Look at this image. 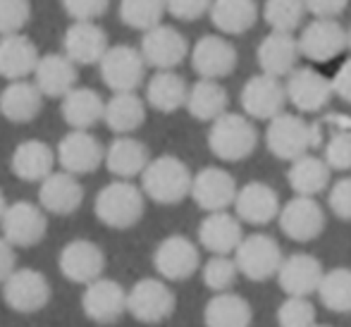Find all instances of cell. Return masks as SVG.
I'll list each match as a JSON object with an SVG mask.
<instances>
[{
    "mask_svg": "<svg viewBox=\"0 0 351 327\" xmlns=\"http://www.w3.org/2000/svg\"><path fill=\"white\" fill-rule=\"evenodd\" d=\"M323 160L328 162L330 170H337V172L351 170V134L349 132H337L330 136V141L325 143Z\"/></svg>",
    "mask_w": 351,
    "mask_h": 327,
    "instance_id": "f6af8a7d",
    "label": "cell"
},
{
    "mask_svg": "<svg viewBox=\"0 0 351 327\" xmlns=\"http://www.w3.org/2000/svg\"><path fill=\"white\" fill-rule=\"evenodd\" d=\"M3 237L14 249H29L43 241L48 232V213L32 201H14L0 220Z\"/></svg>",
    "mask_w": 351,
    "mask_h": 327,
    "instance_id": "ba28073f",
    "label": "cell"
},
{
    "mask_svg": "<svg viewBox=\"0 0 351 327\" xmlns=\"http://www.w3.org/2000/svg\"><path fill=\"white\" fill-rule=\"evenodd\" d=\"M330 167L323 158L315 156H304L299 160H294L289 165V172H287V182L294 189L296 196H308L315 198L318 194H323L330 184Z\"/></svg>",
    "mask_w": 351,
    "mask_h": 327,
    "instance_id": "8d00e7d4",
    "label": "cell"
},
{
    "mask_svg": "<svg viewBox=\"0 0 351 327\" xmlns=\"http://www.w3.org/2000/svg\"><path fill=\"white\" fill-rule=\"evenodd\" d=\"M325 267L311 254H291L282 261L278 272V284L287 296H306L318 294L320 282L325 277Z\"/></svg>",
    "mask_w": 351,
    "mask_h": 327,
    "instance_id": "7402d4cb",
    "label": "cell"
},
{
    "mask_svg": "<svg viewBox=\"0 0 351 327\" xmlns=\"http://www.w3.org/2000/svg\"><path fill=\"white\" fill-rule=\"evenodd\" d=\"M84 203V186L70 172H53L48 180L38 184V206L48 215H72Z\"/></svg>",
    "mask_w": 351,
    "mask_h": 327,
    "instance_id": "603a6c76",
    "label": "cell"
},
{
    "mask_svg": "<svg viewBox=\"0 0 351 327\" xmlns=\"http://www.w3.org/2000/svg\"><path fill=\"white\" fill-rule=\"evenodd\" d=\"M62 51L74 65H101L110 43L96 22H72L62 36Z\"/></svg>",
    "mask_w": 351,
    "mask_h": 327,
    "instance_id": "44dd1931",
    "label": "cell"
},
{
    "mask_svg": "<svg viewBox=\"0 0 351 327\" xmlns=\"http://www.w3.org/2000/svg\"><path fill=\"white\" fill-rule=\"evenodd\" d=\"M280 327H315V306L306 296H287L278 308Z\"/></svg>",
    "mask_w": 351,
    "mask_h": 327,
    "instance_id": "7bdbcfd3",
    "label": "cell"
},
{
    "mask_svg": "<svg viewBox=\"0 0 351 327\" xmlns=\"http://www.w3.org/2000/svg\"><path fill=\"white\" fill-rule=\"evenodd\" d=\"M153 267L167 282H184L201 267L199 246L184 234H170L153 251Z\"/></svg>",
    "mask_w": 351,
    "mask_h": 327,
    "instance_id": "9c48e42d",
    "label": "cell"
},
{
    "mask_svg": "<svg viewBox=\"0 0 351 327\" xmlns=\"http://www.w3.org/2000/svg\"><path fill=\"white\" fill-rule=\"evenodd\" d=\"M3 299L14 313H38L51 301V282L41 270L22 267L14 270L3 284Z\"/></svg>",
    "mask_w": 351,
    "mask_h": 327,
    "instance_id": "30bf717a",
    "label": "cell"
},
{
    "mask_svg": "<svg viewBox=\"0 0 351 327\" xmlns=\"http://www.w3.org/2000/svg\"><path fill=\"white\" fill-rule=\"evenodd\" d=\"M244 241L241 220L232 213H208L199 225V244L210 256H230Z\"/></svg>",
    "mask_w": 351,
    "mask_h": 327,
    "instance_id": "cb8c5ba5",
    "label": "cell"
},
{
    "mask_svg": "<svg viewBox=\"0 0 351 327\" xmlns=\"http://www.w3.org/2000/svg\"><path fill=\"white\" fill-rule=\"evenodd\" d=\"M254 311L244 296L234 291L213 294L204 308L206 327H251Z\"/></svg>",
    "mask_w": 351,
    "mask_h": 327,
    "instance_id": "836d02e7",
    "label": "cell"
},
{
    "mask_svg": "<svg viewBox=\"0 0 351 327\" xmlns=\"http://www.w3.org/2000/svg\"><path fill=\"white\" fill-rule=\"evenodd\" d=\"M299 56V38H294L291 34L270 32L258 46V65L263 69V74L278 79L289 77L294 72Z\"/></svg>",
    "mask_w": 351,
    "mask_h": 327,
    "instance_id": "4dcf8cb0",
    "label": "cell"
},
{
    "mask_svg": "<svg viewBox=\"0 0 351 327\" xmlns=\"http://www.w3.org/2000/svg\"><path fill=\"white\" fill-rule=\"evenodd\" d=\"M167 12L182 22H196L206 12H210L213 0H165Z\"/></svg>",
    "mask_w": 351,
    "mask_h": 327,
    "instance_id": "c3c4849f",
    "label": "cell"
},
{
    "mask_svg": "<svg viewBox=\"0 0 351 327\" xmlns=\"http://www.w3.org/2000/svg\"><path fill=\"white\" fill-rule=\"evenodd\" d=\"M38 48L24 34L0 36V77L8 82H22L38 67Z\"/></svg>",
    "mask_w": 351,
    "mask_h": 327,
    "instance_id": "83f0119b",
    "label": "cell"
},
{
    "mask_svg": "<svg viewBox=\"0 0 351 327\" xmlns=\"http://www.w3.org/2000/svg\"><path fill=\"white\" fill-rule=\"evenodd\" d=\"M258 146V132L254 122L239 112H225L210 125L208 148L215 158L225 162L246 160Z\"/></svg>",
    "mask_w": 351,
    "mask_h": 327,
    "instance_id": "277c9868",
    "label": "cell"
},
{
    "mask_svg": "<svg viewBox=\"0 0 351 327\" xmlns=\"http://www.w3.org/2000/svg\"><path fill=\"white\" fill-rule=\"evenodd\" d=\"M304 3L315 19H337L349 5V0H304Z\"/></svg>",
    "mask_w": 351,
    "mask_h": 327,
    "instance_id": "681fc988",
    "label": "cell"
},
{
    "mask_svg": "<svg viewBox=\"0 0 351 327\" xmlns=\"http://www.w3.org/2000/svg\"><path fill=\"white\" fill-rule=\"evenodd\" d=\"M349 48V32L337 19H313L299 36V51L311 62H330Z\"/></svg>",
    "mask_w": 351,
    "mask_h": 327,
    "instance_id": "7c38bea8",
    "label": "cell"
},
{
    "mask_svg": "<svg viewBox=\"0 0 351 327\" xmlns=\"http://www.w3.org/2000/svg\"><path fill=\"white\" fill-rule=\"evenodd\" d=\"M210 22L217 32L239 36L246 34L258 19V5L256 0H213Z\"/></svg>",
    "mask_w": 351,
    "mask_h": 327,
    "instance_id": "e575fe53",
    "label": "cell"
},
{
    "mask_svg": "<svg viewBox=\"0 0 351 327\" xmlns=\"http://www.w3.org/2000/svg\"><path fill=\"white\" fill-rule=\"evenodd\" d=\"M332 91H335V96H339L344 103H351V58L347 62H342V67L335 72Z\"/></svg>",
    "mask_w": 351,
    "mask_h": 327,
    "instance_id": "f907efd6",
    "label": "cell"
},
{
    "mask_svg": "<svg viewBox=\"0 0 351 327\" xmlns=\"http://www.w3.org/2000/svg\"><path fill=\"white\" fill-rule=\"evenodd\" d=\"M285 261L280 244L270 234H249L234 251V263L239 275L251 282H265L278 277L280 265Z\"/></svg>",
    "mask_w": 351,
    "mask_h": 327,
    "instance_id": "52a82bcc",
    "label": "cell"
},
{
    "mask_svg": "<svg viewBox=\"0 0 351 327\" xmlns=\"http://www.w3.org/2000/svg\"><path fill=\"white\" fill-rule=\"evenodd\" d=\"M349 51H351V29H349Z\"/></svg>",
    "mask_w": 351,
    "mask_h": 327,
    "instance_id": "db71d44e",
    "label": "cell"
},
{
    "mask_svg": "<svg viewBox=\"0 0 351 327\" xmlns=\"http://www.w3.org/2000/svg\"><path fill=\"white\" fill-rule=\"evenodd\" d=\"M227 96L225 86L213 79H199L194 86L189 88V98H186V110L194 120L199 122H215L227 112Z\"/></svg>",
    "mask_w": 351,
    "mask_h": 327,
    "instance_id": "d590c367",
    "label": "cell"
},
{
    "mask_svg": "<svg viewBox=\"0 0 351 327\" xmlns=\"http://www.w3.org/2000/svg\"><path fill=\"white\" fill-rule=\"evenodd\" d=\"M306 10L304 0H265L263 19L273 32L291 34L301 27Z\"/></svg>",
    "mask_w": 351,
    "mask_h": 327,
    "instance_id": "60d3db41",
    "label": "cell"
},
{
    "mask_svg": "<svg viewBox=\"0 0 351 327\" xmlns=\"http://www.w3.org/2000/svg\"><path fill=\"white\" fill-rule=\"evenodd\" d=\"M146 120V101L136 93H112L106 103V125L117 136H132Z\"/></svg>",
    "mask_w": 351,
    "mask_h": 327,
    "instance_id": "74e56055",
    "label": "cell"
},
{
    "mask_svg": "<svg viewBox=\"0 0 351 327\" xmlns=\"http://www.w3.org/2000/svg\"><path fill=\"white\" fill-rule=\"evenodd\" d=\"M237 62H239L237 48L225 36H217V34L201 36L196 46L191 48V67L201 79L217 82L222 77H230Z\"/></svg>",
    "mask_w": 351,
    "mask_h": 327,
    "instance_id": "ffe728a7",
    "label": "cell"
},
{
    "mask_svg": "<svg viewBox=\"0 0 351 327\" xmlns=\"http://www.w3.org/2000/svg\"><path fill=\"white\" fill-rule=\"evenodd\" d=\"M151 160L148 146L134 136H117L106 148V167L117 180L130 182L132 177H141Z\"/></svg>",
    "mask_w": 351,
    "mask_h": 327,
    "instance_id": "f546056e",
    "label": "cell"
},
{
    "mask_svg": "<svg viewBox=\"0 0 351 327\" xmlns=\"http://www.w3.org/2000/svg\"><path fill=\"white\" fill-rule=\"evenodd\" d=\"M101 79L112 93H136L146 77V60L141 51L127 43L110 46L101 60Z\"/></svg>",
    "mask_w": 351,
    "mask_h": 327,
    "instance_id": "8992f818",
    "label": "cell"
},
{
    "mask_svg": "<svg viewBox=\"0 0 351 327\" xmlns=\"http://www.w3.org/2000/svg\"><path fill=\"white\" fill-rule=\"evenodd\" d=\"M8 206H10V203L5 201V194H3V189H0V220H3L5 210H8Z\"/></svg>",
    "mask_w": 351,
    "mask_h": 327,
    "instance_id": "f5cc1de1",
    "label": "cell"
},
{
    "mask_svg": "<svg viewBox=\"0 0 351 327\" xmlns=\"http://www.w3.org/2000/svg\"><path fill=\"white\" fill-rule=\"evenodd\" d=\"M280 230L282 234H287L291 241H313L323 234L325 230V210L315 198L308 196H294L291 201H287L280 210Z\"/></svg>",
    "mask_w": 351,
    "mask_h": 327,
    "instance_id": "2e32d148",
    "label": "cell"
},
{
    "mask_svg": "<svg viewBox=\"0 0 351 327\" xmlns=\"http://www.w3.org/2000/svg\"><path fill=\"white\" fill-rule=\"evenodd\" d=\"M146 208V194L141 186L127 180H115L106 184L96 194L93 210L96 217L110 230H130L143 217Z\"/></svg>",
    "mask_w": 351,
    "mask_h": 327,
    "instance_id": "7a4b0ae2",
    "label": "cell"
},
{
    "mask_svg": "<svg viewBox=\"0 0 351 327\" xmlns=\"http://www.w3.org/2000/svg\"><path fill=\"white\" fill-rule=\"evenodd\" d=\"M280 196L265 182H249L239 189L234 201V215L249 225H268L280 217Z\"/></svg>",
    "mask_w": 351,
    "mask_h": 327,
    "instance_id": "d4e9b609",
    "label": "cell"
},
{
    "mask_svg": "<svg viewBox=\"0 0 351 327\" xmlns=\"http://www.w3.org/2000/svg\"><path fill=\"white\" fill-rule=\"evenodd\" d=\"M17 270V254L14 246L5 237H0V284L8 282V277Z\"/></svg>",
    "mask_w": 351,
    "mask_h": 327,
    "instance_id": "816d5d0a",
    "label": "cell"
},
{
    "mask_svg": "<svg viewBox=\"0 0 351 327\" xmlns=\"http://www.w3.org/2000/svg\"><path fill=\"white\" fill-rule=\"evenodd\" d=\"M287 101L299 112H320L335 96L332 79L313 67H296L287 77Z\"/></svg>",
    "mask_w": 351,
    "mask_h": 327,
    "instance_id": "e0dca14e",
    "label": "cell"
},
{
    "mask_svg": "<svg viewBox=\"0 0 351 327\" xmlns=\"http://www.w3.org/2000/svg\"><path fill=\"white\" fill-rule=\"evenodd\" d=\"M58 162V153L48 146L41 138H27L22 141L17 148L12 151V158H10V170L17 180L22 182H38L41 184L43 180L53 175V167Z\"/></svg>",
    "mask_w": 351,
    "mask_h": 327,
    "instance_id": "484cf974",
    "label": "cell"
},
{
    "mask_svg": "<svg viewBox=\"0 0 351 327\" xmlns=\"http://www.w3.org/2000/svg\"><path fill=\"white\" fill-rule=\"evenodd\" d=\"M127 296H130V289H125L117 280L101 277L86 284L82 294V311L88 320L98 325L117 323L127 313Z\"/></svg>",
    "mask_w": 351,
    "mask_h": 327,
    "instance_id": "5bb4252c",
    "label": "cell"
},
{
    "mask_svg": "<svg viewBox=\"0 0 351 327\" xmlns=\"http://www.w3.org/2000/svg\"><path fill=\"white\" fill-rule=\"evenodd\" d=\"M165 12H167L165 0H120L122 24L143 34L160 27Z\"/></svg>",
    "mask_w": 351,
    "mask_h": 327,
    "instance_id": "ab89813d",
    "label": "cell"
},
{
    "mask_svg": "<svg viewBox=\"0 0 351 327\" xmlns=\"http://www.w3.org/2000/svg\"><path fill=\"white\" fill-rule=\"evenodd\" d=\"M241 108L249 120H275L278 115L285 112L287 106V86L278 77L270 74H254L246 79L244 88H241Z\"/></svg>",
    "mask_w": 351,
    "mask_h": 327,
    "instance_id": "8fae6325",
    "label": "cell"
},
{
    "mask_svg": "<svg viewBox=\"0 0 351 327\" xmlns=\"http://www.w3.org/2000/svg\"><path fill=\"white\" fill-rule=\"evenodd\" d=\"M110 0H62V8L74 22H96L103 17Z\"/></svg>",
    "mask_w": 351,
    "mask_h": 327,
    "instance_id": "bcb514c9",
    "label": "cell"
},
{
    "mask_svg": "<svg viewBox=\"0 0 351 327\" xmlns=\"http://www.w3.org/2000/svg\"><path fill=\"white\" fill-rule=\"evenodd\" d=\"M189 88L182 74L175 69L170 72H156L146 84V103L158 112H177L180 108H186Z\"/></svg>",
    "mask_w": 351,
    "mask_h": 327,
    "instance_id": "d6a6232c",
    "label": "cell"
},
{
    "mask_svg": "<svg viewBox=\"0 0 351 327\" xmlns=\"http://www.w3.org/2000/svg\"><path fill=\"white\" fill-rule=\"evenodd\" d=\"M32 19L29 0H0V36L22 34V29Z\"/></svg>",
    "mask_w": 351,
    "mask_h": 327,
    "instance_id": "ee69618b",
    "label": "cell"
},
{
    "mask_svg": "<svg viewBox=\"0 0 351 327\" xmlns=\"http://www.w3.org/2000/svg\"><path fill=\"white\" fill-rule=\"evenodd\" d=\"M106 103L101 98V93L86 86H77L74 91L67 93L62 98V120L72 127V130L88 132L93 125H98L101 120H106Z\"/></svg>",
    "mask_w": 351,
    "mask_h": 327,
    "instance_id": "1f68e13d",
    "label": "cell"
},
{
    "mask_svg": "<svg viewBox=\"0 0 351 327\" xmlns=\"http://www.w3.org/2000/svg\"><path fill=\"white\" fill-rule=\"evenodd\" d=\"M139 51L148 67H156L158 72H170L189 56V43L175 27L160 24L143 34Z\"/></svg>",
    "mask_w": 351,
    "mask_h": 327,
    "instance_id": "ac0fdd59",
    "label": "cell"
},
{
    "mask_svg": "<svg viewBox=\"0 0 351 327\" xmlns=\"http://www.w3.org/2000/svg\"><path fill=\"white\" fill-rule=\"evenodd\" d=\"M239 186L234 177L222 167H204L194 175L191 184V198L206 213H222L234 206Z\"/></svg>",
    "mask_w": 351,
    "mask_h": 327,
    "instance_id": "d6986e66",
    "label": "cell"
},
{
    "mask_svg": "<svg viewBox=\"0 0 351 327\" xmlns=\"http://www.w3.org/2000/svg\"><path fill=\"white\" fill-rule=\"evenodd\" d=\"M320 304L332 313H351V267L328 270L320 282Z\"/></svg>",
    "mask_w": 351,
    "mask_h": 327,
    "instance_id": "f35d334b",
    "label": "cell"
},
{
    "mask_svg": "<svg viewBox=\"0 0 351 327\" xmlns=\"http://www.w3.org/2000/svg\"><path fill=\"white\" fill-rule=\"evenodd\" d=\"M315 327H332V325H315Z\"/></svg>",
    "mask_w": 351,
    "mask_h": 327,
    "instance_id": "11a10c76",
    "label": "cell"
},
{
    "mask_svg": "<svg viewBox=\"0 0 351 327\" xmlns=\"http://www.w3.org/2000/svg\"><path fill=\"white\" fill-rule=\"evenodd\" d=\"M175 291L167 287L165 280L158 277H143L130 289L127 296V313L143 325L165 323L175 313Z\"/></svg>",
    "mask_w": 351,
    "mask_h": 327,
    "instance_id": "5b68a950",
    "label": "cell"
},
{
    "mask_svg": "<svg viewBox=\"0 0 351 327\" xmlns=\"http://www.w3.org/2000/svg\"><path fill=\"white\" fill-rule=\"evenodd\" d=\"M191 175L189 165L177 156H158L148 162L141 175V189L146 198L160 206H177L186 196H191Z\"/></svg>",
    "mask_w": 351,
    "mask_h": 327,
    "instance_id": "6da1fadb",
    "label": "cell"
},
{
    "mask_svg": "<svg viewBox=\"0 0 351 327\" xmlns=\"http://www.w3.org/2000/svg\"><path fill=\"white\" fill-rule=\"evenodd\" d=\"M43 98L46 96L41 93V88L29 79L10 82L0 91V115L12 125H27L38 117L43 108Z\"/></svg>",
    "mask_w": 351,
    "mask_h": 327,
    "instance_id": "4316f807",
    "label": "cell"
},
{
    "mask_svg": "<svg viewBox=\"0 0 351 327\" xmlns=\"http://www.w3.org/2000/svg\"><path fill=\"white\" fill-rule=\"evenodd\" d=\"M58 267H60L65 280L86 287L103 277V270H106V254H103V249L96 241L72 239L60 249Z\"/></svg>",
    "mask_w": 351,
    "mask_h": 327,
    "instance_id": "4fadbf2b",
    "label": "cell"
},
{
    "mask_svg": "<svg viewBox=\"0 0 351 327\" xmlns=\"http://www.w3.org/2000/svg\"><path fill=\"white\" fill-rule=\"evenodd\" d=\"M330 210L335 217L344 222H351V177H342L332 184L328 196Z\"/></svg>",
    "mask_w": 351,
    "mask_h": 327,
    "instance_id": "7dc6e473",
    "label": "cell"
},
{
    "mask_svg": "<svg viewBox=\"0 0 351 327\" xmlns=\"http://www.w3.org/2000/svg\"><path fill=\"white\" fill-rule=\"evenodd\" d=\"M58 162L65 172L79 177V175H91L98 170V165L106 162V148L103 143L93 136L91 132L70 130L60 138L56 148Z\"/></svg>",
    "mask_w": 351,
    "mask_h": 327,
    "instance_id": "9a60e30c",
    "label": "cell"
},
{
    "mask_svg": "<svg viewBox=\"0 0 351 327\" xmlns=\"http://www.w3.org/2000/svg\"><path fill=\"white\" fill-rule=\"evenodd\" d=\"M201 277L213 294H222V291L232 289V284L239 277V267L230 256H210L201 267Z\"/></svg>",
    "mask_w": 351,
    "mask_h": 327,
    "instance_id": "b9f144b4",
    "label": "cell"
},
{
    "mask_svg": "<svg viewBox=\"0 0 351 327\" xmlns=\"http://www.w3.org/2000/svg\"><path fill=\"white\" fill-rule=\"evenodd\" d=\"M318 125H308L301 115L282 112L275 120L268 122L265 130V146L275 158L294 162L308 156L313 146H318Z\"/></svg>",
    "mask_w": 351,
    "mask_h": 327,
    "instance_id": "3957f363",
    "label": "cell"
},
{
    "mask_svg": "<svg viewBox=\"0 0 351 327\" xmlns=\"http://www.w3.org/2000/svg\"><path fill=\"white\" fill-rule=\"evenodd\" d=\"M77 65L65 53L41 56L36 72H34V84L41 88V93L46 98H65L67 93L77 88Z\"/></svg>",
    "mask_w": 351,
    "mask_h": 327,
    "instance_id": "f1b7e54d",
    "label": "cell"
}]
</instances>
